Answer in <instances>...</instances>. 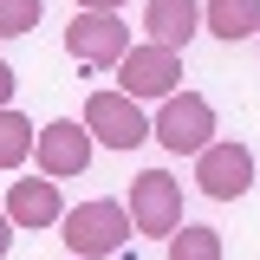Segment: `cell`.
I'll list each match as a JSON object with an SVG mask.
<instances>
[{"mask_svg":"<svg viewBox=\"0 0 260 260\" xmlns=\"http://www.w3.org/2000/svg\"><path fill=\"white\" fill-rule=\"evenodd\" d=\"M59 228H65L72 260H104V254H124V247H130V208L111 202V195H91V202L65 208Z\"/></svg>","mask_w":260,"mask_h":260,"instance_id":"1","label":"cell"},{"mask_svg":"<svg viewBox=\"0 0 260 260\" xmlns=\"http://www.w3.org/2000/svg\"><path fill=\"white\" fill-rule=\"evenodd\" d=\"M150 137H156L169 156H202L215 143V104L202 91H169L150 117Z\"/></svg>","mask_w":260,"mask_h":260,"instance_id":"2","label":"cell"},{"mask_svg":"<svg viewBox=\"0 0 260 260\" xmlns=\"http://www.w3.org/2000/svg\"><path fill=\"white\" fill-rule=\"evenodd\" d=\"M117 91L130 104H162L169 91H182V52H162V46H130L117 59Z\"/></svg>","mask_w":260,"mask_h":260,"instance_id":"3","label":"cell"},{"mask_svg":"<svg viewBox=\"0 0 260 260\" xmlns=\"http://www.w3.org/2000/svg\"><path fill=\"white\" fill-rule=\"evenodd\" d=\"M91 130L78 124V117H52V124H39L32 137V162H39V176L46 182H65V176H85L91 169Z\"/></svg>","mask_w":260,"mask_h":260,"instance_id":"4","label":"cell"},{"mask_svg":"<svg viewBox=\"0 0 260 260\" xmlns=\"http://www.w3.org/2000/svg\"><path fill=\"white\" fill-rule=\"evenodd\" d=\"M78 124L91 130V143H104V150H137V143H150V117H143V104H130L124 91H91Z\"/></svg>","mask_w":260,"mask_h":260,"instance_id":"5","label":"cell"},{"mask_svg":"<svg viewBox=\"0 0 260 260\" xmlns=\"http://www.w3.org/2000/svg\"><path fill=\"white\" fill-rule=\"evenodd\" d=\"M130 228L137 234H162V241L182 228V182L169 169H143L130 182Z\"/></svg>","mask_w":260,"mask_h":260,"instance_id":"6","label":"cell"},{"mask_svg":"<svg viewBox=\"0 0 260 260\" xmlns=\"http://www.w3.org/2000/svg\"><path fill=\"white\" fill-rule=\"evenodd\" d=\"M65 52L78 65H98V72H117V59L130 52V26L117 13H72L65 26Z\"/></svg>","mask_w":260,"mask_h":260,"instance_id":"7","label":"cell"},{"mask_svg":"<svg viewBox=\"0 0 260 260\" xmlns=\"http://www.w3.org/2000/svg\"><path fill=\"white\" fill-rule=\"evenodd\" d=\"M195 182H202V195L208 202H241V195L254 189V150L247 143H208L202 156H195Z\"/></svg>","mask_w":260,"mask_h":260,"instance_id":"8","label":"cell"},{"mask_svg":"<svg viewBox=\"0 0 260 260\" xmlns=\"http://www.w3.org/2000/svg\"><path fill=\"white\" fill-rule=\"evenodd\" d=\"M7 221L13 228H59V215H65V202H59V182H46V176H26V182H13L7 189Z\"/></svg>","mask_w":260,"mask_h":260,"instance_id":"9","label":"cell"},{"mask_svg":"<svg viewBox=\"0 0 260 260\" xmlns=\"http://www.w3.org/2000/svg\"><path fill=\"white\" fill-rule=\"evenodd\" d=\"M143 32L162 52H182L195 32H202V0H150L143 7Z\"/></svg>","mask_w":260,"mask_h":260,"instance_id":"10","label":"cell"},{"mask_svg":"<svg viewBox=\"0 0 260 260\" xmlns=\"http://www.w3.org/2000/svg\"><path fill=\"white\" fill-rule=\"evenodd\" d=\"M202 26L215 39H254L260 32V0H202Z\"/></svg>","mask_w":260,"mask_h":260,"instance_id":"11","label":"cell"},{"mask_svg":"<svg viewBox=\"0 0 260 260\" xmlns=\"http://www.w3.org/2000/svg\"><path fill=\"white\" fill-rule=\"evenodd\" d=\"M32 137H39V124H26L20 111H0V169H20L32 156Z\"/></svg>","mask_w":260,"mask_h":260,"instance_id":"12","label":"cell"},{"mask_svg":"<svg viewBox=\"0 0 260 260\" xmlns=\"http://www.w3.org/2000/svg\"><path fill=\"white\" fill-rule=\"evenodd\" d=\"M169 260H221V234L202 221H182L169 234Z\"/></svg>","mask_w":260,"mask_h":260,"instance_id":"13","label":"cell"},{"mask_svg":"<svg viewBox=\"0 0 260 260\" xmlns=\"http://www.w3.org/2000/svg\"><path fill=\"white\" fill-rule=\"evenodd\" d=\"M39 0H0V39H26L32 26H39Z\"/></svg>","mask_w":260,"mask_h":260,"instance_id":"14","label":"cell"},{"mask_svg":"<svg viewBox=\"0 0 260 260\" xmlns=\"http://www.w3.org/2000/svg\"><path fill=\"white\" fill-rule=\"evenodd\" d=\"M13 85H20V78H13V65L0 59V111H13Z\"/></svg>","mask_w":260,"mask_h":260,"instance_id":"15","label":"cell"},{"mask_svg":"<svg viewBox=\"0 0 260 260\" xmlns=\"http://www.w3.org/2000/svg\"><path fill=\"white\" fill-rule=\"evenodd\" d=\"M124 0H78V13H117Z\"/></svg>","mask_w":260,"mask_h":260,"instance_id":"16","label":"cell"},{"mask_svg":"<svg viewBox=\"0 0 260 260\" xmlns=\"http://www.w3.org/2000/svg\"><path fill=\"white\" fill-rule=\"evenodd\" d=\"M7 247H13V221H7V208H0V260H7Z\"/></svg>","mask_w":260,"mask_h":260,"instance_id":"17","label":"cell"},{"mask_svg":"<svg viewBox=\"0 0 260 260\" xmlns=\"http://www.w3.org/2000/svg\"><path fill=\"white\" fill-rule=\"evenodd\" d=\"M254 46H260V32H254Z\"/></svg>","mask_w":260,"mask_h":260,"instance_id":"18","label":"cell"}]
</instances>
